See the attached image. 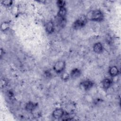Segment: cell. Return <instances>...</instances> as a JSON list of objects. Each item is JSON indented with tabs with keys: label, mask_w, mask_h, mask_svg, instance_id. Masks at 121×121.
<instances>
[{
	"label": "cell",
	"mask_w": 121,
	"mask_h": 121,
	"mask_svg": "<svg viewBox=\"0 0 121 121\" xmlns=\"http://www.w3.org/2000/svg\"><path fill=\"white\" fill-rule=\"evenodd\" d=\"M109 74L112 77H115L118 75L119 74V70L117 67L116 66H112L111 67L109 70Z\"/></svg>",
	"instance_id": "cell-10"
},
{
	"label": "cell",
	"mask_w": 121,
	"mask_h": 121,
	"mask_svg": "<svg viewBox=\"0 0 121 121\" xmlns=\"http://www.w3.org/2000/svg\"><path fill=\"white\" fill-rule=\"evenodd\" d=\"M1 30L2 31H5L9 28V24L7 22H3L1 24Z\"/></svg>",
	"instance_id": "cell-15"
},
{
	"label": "cell",
	"mask_w": 121,
	"mask_h": 121,
	"mask_svg": "<svg viewBox=\"0 0 121 121\" xmlns=\"http://www.w3.org/2000/svg\"><path fill=\"white\" fill-rule=\"evenodd\" d=\"M94 51L96 53H100L103 52V45L100 43H95L93 46Z\"/></svg>",
	"instance_id": "cell-7"
},
{
	"label": "cell",
	"mask_w": 121,
	"mask_h": 121,
	"mask_svg": "<svg viewBox=\"0 0 121 121\" xmlns=\"http://www.w3.org/2000/svg\"><path fill=\"white\" fill-rule=\"evenodd\" d=\"M36 106V105L35 103H34L32 102H29L26 104V108L27 111H32L35 109Z\"/></svg>",
	"instance_id": "cell-12"
},
{
	"label": "cell",
	"mask_w": 121,
	"mask_h": 121,
	"mask_svg": "<svg viewBox=\"0 0 121 121\" xmlns=\"http://www.w3.org/2000/svg\"><path fill=\"white\" fill-rule=\"evenodd\" d=\"M54 29L53 22L52 21H50L46 23L45 25V30L49 34L52 33Z\"/></svg>",
	"instance_id": "cell-6"
},
{
	"label": "cell",
	"mask_w": 121,
	"mask_h": 121,
	"mask_svg": "<svg viewBox=\"0 0 121 121\" xmlns=\"http://www.w3.org/2000/svg\"><path fill=\"white\" fill-rule=\"evenodd\" d=\"M69 78V75L67 72H65L62 75V78L63 80L68 79Z\"/></svg>",
	"instance_id": "cell-16"
},
{
	"label": "cell",
	"mask_w": 121,
	"mask_h": 121,
	"mask_svg": "<svg viewBox=\"0 0 121 121\" xmlns=\"http://www.w3.org/2000/svg\"><path fill=\"white\" fill-rule=\"evenodd\" d=\"M67 14V10L65 7L59 9L58 12V17L60 18H65V17Z\"/></svg>",
	"instance_id": "cell-11"
},
{
	"label": "cell",
	"mask_w": 121,
	"mask_h": 121,
	"mask_svg": "<svg viewBox=\"0 0 121 121\" xmlns=\"http://www.w3.org/2000/svg\"><path fill=\"white\" fill-rule=\"evenodd\" d=\"M80 74L81 71L79 69H74L71 70L70 75L72 78H77L80 76Z\"/></svg>",
	"instance_id": "cell-9"
},
{
	"label": "cell",
	"mask_w": 121,
	"mask_h": 121,
	"mask_svg": "<svg viewBox=\"0 0 121 121\" xmlns=\"http://www.w3.org/2000/svg\"><path fill=\"white\" fill-rule=\"evenodd\" d=\"M56 3H57V5L58 6V7L59 8V9L65 7V1L59 0H58Z\"/></svg>",
	"instance_id": "cell-13"
},
{
	"label": "cell",
	"mask_w": 121,
	"mask_h": 121,
	"mask_svg": "<svg viewBox=\"0 0 121 121\" xmlns=\"http://www.w3.org/2000/svg\"><path fill=\"white\" fill-rule=\"evenodd\" d=\"M65 67V62L63 60L57 61L54 65L53 69L56 73H60L62 72Z\"/></svg>",
	"instance_id": "cell-3"
},
{
	"label": "cell",
	"mask_w": 121,
	"mask_h": 121,
	"mask_svg": "<svg viewBox=\"0 0 121 121\" xmlns=\"http://www.w3.org/2000/svg\"><path fill=\"white\" fill-rule=\"evenodd\" d=\"M87 18L86 16L84 15H81L74 22L73 24V27L75 29H78L83 27L86 23Z\"/></svg>",
	"instance_id": "cell-2"
},
{
	"label": "cell",
	"mask_w": 121,
	"mask_h": 121,
	"mask_svg": "<svg viewBox=\"0 0 121 121\" xmlns=\"http://www.w3.org/2000/svg\"><path fill=\"white\" fill-rule=\"evenodd\" d=\"M64 114V112L62 109L58 108L54 110L52 112L53 117L57 119L62 118Z\"/></svg>",
	"instance_id": "cell-4"
},
{
	"label": "cell",
	"mask_w": 121,
	"mask_h": 121,
	"mask_svg": "<svg viewBox=\"0 0 121 121\" xmlns=\"http://www.w3.org/2000/svg\"><path fill=\"white\" fill-rule=\"evenodd\" d=\"M86 17L87 19L95 21H100L102 20L104 18L103 13L99 10L90 11L88 12Z\"/></svg>",
	"instance_id": "cell-1"
},
{
	"label": "cell",
	"mask_w": 121,
	"mask_h": 121,
	"mask_svg": "<svg viewBox=\"0 0 121 121\" xmlns=\"http://www.w3.org/2000/svg\"><path fill=\"white\" fill-rule=\"evenodd\" d=\"M81 85L84 89L88 90L93 86L94 83L90 80H85L81 83Z\"/></svg>",
	"instance_id": "cell-5"
},
{
	"label": "cell",
	"mask_w": 121,
	"mask_h": 121,
	"mask_svg": "<svg viewBox=\"0 0 121 121\" xmlns=\"http://www.w3.org/2000/svg\"><path fill=\"white\" fill-rule=\"evenodd\" d=\"M5 83V81L3 79H1L0 80V86H1V87L2 88V87H4V86H5L6 83Z\"/></svg>",
	"instance_id": "cell-17"
},
{
	"label": "cell",
	"mask_w": 121,
	"mask_h": 121,
	"mask_svg": "<svg viewBox=\"0 0 121 121\" xmlns=\"http://www.w3.org/2000/svg\"><path fill=\"white\" fill-rule=\"evenodd\" d=\"M112 84V80L109 78H104L102 82V85L105 89L109 88Z\"/></svg>",
	"instance_id": "cell-8"
},
{
	"label": "cell",
	"mask_w": 121,
	"mask_h": 121,
	"mask_svg": "<svg viewBox=\"0 0 121 121\" xmlns=\"http://www.w3.org/2000/svg\"><path fill=\"white\" fill-rule=\"evenodd\" d=\"M13 1L11 0H3L1 3L2 4L5 6H7V7H9L10 6L12 5Z\"/></svg>",
	"instance_id": "cell-14"
}]
</instances>
